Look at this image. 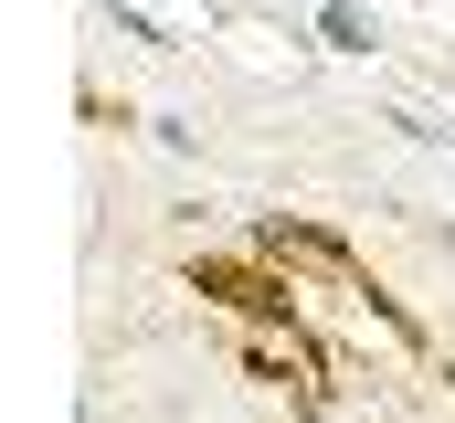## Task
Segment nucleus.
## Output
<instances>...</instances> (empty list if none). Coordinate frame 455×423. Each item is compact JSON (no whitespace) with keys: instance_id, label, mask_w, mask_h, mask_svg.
<instances>
[{"instance_id":"nucleus-1","label":"nucleus","mask_w":455,"mask_h":423,"mask_svg":"<svg viewBox=\"0 0 455 423\" xmlns=\"http://www.w3.org/2000/svg\"><path fill=\"white\" fill-rule=\"evenodd\" d=\"M191 297H212V307H233L243 328H275V339H307V317H297V275H275L265 254L243 265V254H191Z\"/></svg>"},{"instance_id":"nucleus-2","label":"nucleus","mask_w":455,"mask_h":423,"mask_svg":"<svg viewBox=\"0 0 455 423\" xmlns=\"http://www.w3.org/2000/svg\"><path fill=\"white\" fill-rule=\"evenodd\" d=\"M254 254H265V265H286V275L307 265V275H329V286H349V297H360L371 317H392L403 339H424V328H413V307H403V297H381V286H371V265L349 254L339 233H318V222H265V233H254Z\"/></svg>"}]
</instances>
